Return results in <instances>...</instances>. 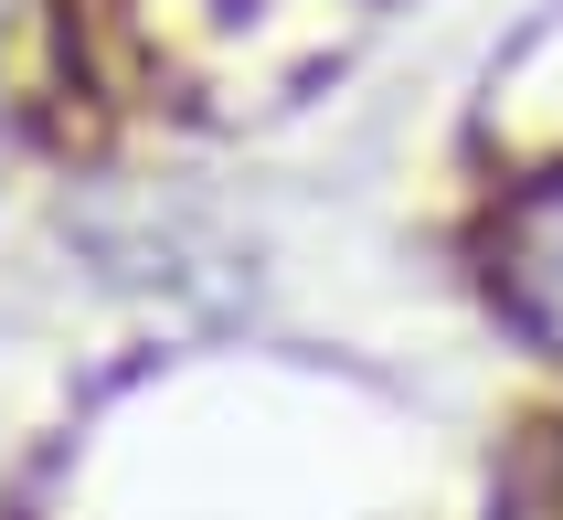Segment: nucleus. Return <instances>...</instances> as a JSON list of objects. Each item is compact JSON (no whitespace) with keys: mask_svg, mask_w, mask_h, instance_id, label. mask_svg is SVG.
Segmentation results:
<instances>
[{"mask_svg":"<svg viewBox=\"0 0 563 520\" xmlns=\"http://www.w3.org/2000/svg\"><path fill=\"white\" fill-rule=\"evenodd\" d=\"M510 298L563 340V191L521 202V223H510Z\"/></svg>","mask_w":563,"mask_h":520,"instance_id":"f257e3e1","label":"nucleus"}]
</instances>
